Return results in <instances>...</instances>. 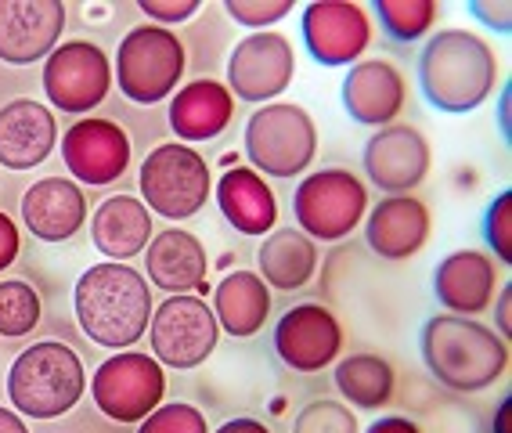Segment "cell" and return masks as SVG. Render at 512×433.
I'll list each match as a JSON object with an SVG mask.
<instances>
[{"label": "cell", "instance_id": "37", "mask_svg": "<svg viewBox=\"0 0 512 433\" xmlns=\"http://www.w3.org/2000/svg\"><path fill=\"white\" fill-rule=\"evenodd\" d=\"M469 15L480 19L494 33H512V4L509 0H473Z\"/></svg>", "mask_w": 512, "mask_h": 433}, {"label": "cell", "instance_id": "13", "mask_svg": "<svg viewBox=\"0 0 512 433\" xmlns=\"http://www.w3.org/2000/svg\"><path fill=\"white\" fill-rule=\"evenodd\" d=\"M303 44L318 65H354L372 44V19L354 0H314L300 15Z\"/></svg>", "mask_w": 512, "mask_h": 433}, {"label": "cell", "instance_id": "6", "mask_svg": "<svg viewBox=\"0 0 512 433\" xmlns=\"http://www.w3.org/2000/svg\"><path fill=\"white\" fill-rule=\"evenodd\" d=\"M184 65H188V58H184V44L177 40L174 29L148 22V26L130 29L127 37L119 40L112 76L119 80V91L127 94L130 102L156 105L177 91Z\"/></svg>", "mask_w": 512, "mask_h": 433}, {"label": "cell", "instance_id": "3", "mask_svg": "<svg viewBox=\"0 0 512 433\" xmlns=\"http://www.w3.org/2000/svg\"><path fill=\"white\" fill-rule=\"evenodd\" d=\"M76 322L98 347H134L152 322V289L130 264H94L80 275L73 293Z\"/></svg>", "mask_w": 512, "mask_h": 433}, {"label": "cell", "instance_id": "12", "mask_svg": "<svg viewBox=\"0 0 512 433\" xmlns=\"http://www.w3.org/2000/svg\"><path fill=\"white\" fill-rule=\"evenodd\" d=\"M293 76L296 51L275 29L242 37L228 58V91L242 102L271 105L293 83Z\"/></svg>", "mask_w": 512, "mask_h": 433}, {"label": "cell", "instance_id": "41", "mask_svg": "<svg viewBox=\"0 0 512 433\" xmlns=\"http://www.w3.org/2000/svg\"><path fill=\"white\" fill-rule=\"evenodd\" d=\"M498 127H502V138L512 141V91L509 87H502V94H498Z\"/></svg>", "mask_w": 512, "mask_h": 433}, {"label": "cell", "instance_id": "28", "mask_svg": "<svg viewBox=\"0 0 512 433\" xmlns=\"http://www.w3.org/2000/svg\"><path fill=\"white\" fill-rule=\"evenodd\" d=\"M256 260H260V278L267 282V289L296 293L318 271V246L300 228H278L264 235Z\"/></svg>", "mask_w": 512, "mask_h": 433}, {"label": "cell", "instance_id": "35", "mask_svg": "<svg viewBox=\"0 0 512 433\" xmlns=\"http://www.w3.org/2000/svg\"><path fill=\"white\" fill-rule=\"evenodd\" d=\"M224 11H228L238 26L267 29L293 11V0H224Z\"/></svg>", "mask_w": 512, "mask_h": 433}, {"label": "cell", "instance_id": "4", "mask_svg": "<svg viewBox=\"0 0 512 433\" xmlns=\"http://www.w3.org/2000/svg\"><path fill=\"white\" fill-rule=\"evenodd\" d=\"M87 390L80 354L69 343H33L8 369V397L29 419H58L73 412Z\"/></svg>", "mask_w": 512, "mask_h": 433}, {"label": "cell", "instance_id": "11", "mask_svg": "<svg viewBox=\"0 0 512 433\" xmlns=\"http://www.w3.org/2000/svg\"><path fill=\"white\" fill-rule=\"evenodd\" d=\"M112 87V62L91 40H65L44 58V94L55 109L83 116L105 102Z\"/></svg>", "mask_w": 512, "mask_h": 433}, {"label": "cell", "instance_id": "40", "mask_svg": "<svg viewBox=\"0 0 512 433\" xmlns=\"http://www.w3.org/2000/svg\"><path fill=\"white\" fill-rule=\"evenodd\" d=\"M365 433H422L412 419H404V415H383V419H375Z\"/></svg>", "mask_w": 512, "mask_h": 433}, {"label": "cell", "instance_id": "10", "mask_svg": "<svg viewBox=\"0 0 512 433\" xmlns=\"http://www.w3.org/2000/svg\"><path fill=\"white\" fill-rule=\"evenodd\" d=\"M148 340H152V358L166 369H199L217 351L220 325L206 300H199L195 293H181L152 311Z\"/></svg>", "mask_w": 512, "mask_h": 433}, {"label": "cell", "instance_id": "26", "mask_svg": "<svg viewBox=\"0 0 512 433\" xmlns=\"http://www.w3.org/2000/svg\"><path fill=\"white\" fill-rule=\"evenodd\" d=\"M91 242L101 257L116 260V264L138 257L152 242V213L134 195H112L94 210Z\"/></svg>", "mask_w": 512, "mask_h": 433}, {"label": "cell", "instance_id": "16", "mask_svg": "<svg viewBox=\"0 0 512 433\" xmlns=\"http://www.w3.org/2000/svg\"><path fill=\"white\" fill-rule=\"evenodd\" d=\"M275 351L293 372H321L343 351V329L336 314L321 304H296L278 318Z\"/></svg>", "mask_w": 512, "mask_h": 433}, {"label": "cell", "instance_id": "14", "mask_svg": "<svg viewBox=\"0 0 512 433\" xmlns=\"http://www.w3.org/2000/svg\"><path fill=\"white\" fill-rule=\"evenodd\" d=\"M365 174L379 192L386 195H412L430 174L433 152L430 141L412 123H390V127L375 130L365 145Z\"/></svg>", "mask_w": 512, "mask_h": 433}, {"label": "cell", "instance_id": "29", "mask_svg": "<svg viewBox=\"0 0 512 433\" xmlns=\"http://www.w3.org/2000/svg\"><path fill=\"white\" fill-rule=\"evenodd\" d=\"M336 390L354 408H383L390 405L397 387L394 365L379 354H350L336 365Z\"/></svg>", "mask_w": 512, "mask_h": 433}, {"label": "cell", "instance_id": "5", "mask_svg": "<svg viewBox=\"0 0 512 433\" xmlns=\"http://www.w3.org/2000/svg\"><path fill=\"white\" fill-rule=\"evenodd\" d=\"M242 145L260 177H296L314 163L318 127L303 105L271 102L249 116Z\"/></svg>", "mask_w": 512, "mask_h": 433}, {"label": "cell", "instance_id": "18", "mask_svg": "<svg viewBox=\"0 0 512 433\" xmlns=\"http://www.w3.org/2000/svg\"><path fill=\"white\" fill-rule=\"evenodd\" d=\"M408 102V83L404 73L386 58H365L350 65L343 80V109L361 127L383 130L397 120Z\"/></svg>", "mask_w": 512, "mask_h": 433}, {"label": "cell", "instance_id": "19", "mask_svg": "<svg viewBox=\"0 0 512 433\" xmlns=\"http://www.w3.org/2000/svg\"><path fill=\"white\" fill-rule=\"evenodd\" d=\"M433 293L448 314L476 318L498 296V268L480 249H455L433 271Z\"/></svg>", "mask_w": 512, "mask_h": 433}, {"label": "cell", "instance_id": "36", "mask_svg": "<svg viewBox=\"0 0 512 433\" xmlns=\"http://www.w3.org/2000/svg\"><path fill=\"white\" fill-rule=\"evenodd\" d=\"M138 8L145 11L152 26H177V22H188L199 11V0H138Z\"/></svg>", "mask_w": 512, "mask_h": 433}, {"label": "cell", "instance_id": "25", "mask_svg": "<svg viewBox=\"0 0 512 433\" xmlns=\"http://www.w3.org/2000/svg\"><path fill=\"white\" fill-rule=\"evenodd\" d=\"M217 206L224 221L242 235H260L275 231L278 224V199L264 177L253 166H231L217 181Z\"/></svg>", "mask_w": 512, "mask_h": 433}, {"label": "cell", "instance_id": "32", "mask_svg": "<svg viewBox=\"0 0 512 433\" xmlns=\"http://www.w3.org/2000/svg\"><path fill=\"white\" fill-rule=\"evenodd\" d=\"M293 433H361L357 415L339 401H311L296 415Z\"/></svg>", "mask_w": 512, "mask_h": 433}, {"label": "cell", "instance_id": "21", "mask_svg": "<svg viewBox=\"0 0 512 433\" xmlns=\"http://www.w3.org/2000/svg\"><path fill=\"white\" fill-rule=\"evenodd\" d=\"M145 249H148L145 253L148 282L156 289H166L170 296L206 293L210 257H206V246L195 239L192 231H181V228L156 231Z\"/></svg>", "mask_w": 512, "mask_h": 433}, {"label": "cell", "instance_id": "24", "mask_svg": "<svg viewBox=\"0 0 512 433\" xmlns=\"http://www.w3.org/2000/svg\"><path fill=\"white\" fill-rule=\"evenodd\" d=\"M166 116H170V130L184 145H199V141H213L228 130L231 116H235V98L224 83L195 80L174 94Z\"/></svg>", "mask_w": 512, "mask_h": 433}, {"label": "cell", "instance_id": "44", "mask_svg": "<svg viewBox=\"0 0 512 433\" xmlns=\"http://www.w3.org/2000/svg\"><path fill=\"white\" fill-rule=\"evenodd\" d=\"M509 412H512V397L505 394L502 401H498V412H494V433H512L509 430Z\"/></svg>", "mask_w": 512, "mask_h": 433}, {"label": "cell", "instance_id": "42", "mask_svg": "<svg viewBox=\"0 0 512 433\" xmlns=\"http://www.w3.org/2000/svg\"><path fill=\"white\" fill-rule=\"evenodd\" d=\"M213 433H271V430H267L260 419H246V415H242V419H228V423Z\"/></svg>", "mask_w": 512, "mask_h": 433}, {"label": "cell", "instance_id": "22", "mask_svg": "<svg viewBox=\"0 0 512 433\" xmlns=\"http://www.w3.org/2000/svg\"><path fill=\"white\" fill-rule=\"evenodd\" d=\"M365 217V239L383 260H412L430 239V210L415 195H386Z\"/></svg>", "mask_w": 512, "mask_h": 433}, {"label": "cell", "instance_id": "15", "mask_svg": "<svg viewBox=\"0 0 512 433\" xmlns=\"http://www.w3.org/2000/svg\"><path fill=\"white\" fill-rule=\"evenodd\" d=\"M65 170L83 185H112L127 174L130 166V138L127 130L112 120H76L62 134Z\"/></svg>", "mask_w": 512, "mask_h": 433}, {"label": "cell", "instance_id": "7", "mask_svg": "<svg viewBox=\"0 0 512 433\" xmlns=\"http://www.w3.org/2000/svg\"><path fill=\"white\" fill-rule=\"evenodd\" d=\"M210 163L192 145H159L141 163V195L148 213L166 221H188L210 203Z\"/></svg>", "mask_w": 512, "mask_h": 433}, {"label": "cell", "instance_id": "17", "mask_svg": "<svg viewBox=\"0 0 512 433\" xmlns=\"http://www.w3.org/2000/svg\"><path fill=\"white\" fill-rule=\"evenodd\" d=\"M62 29V0H0V62H40V58H47L58 47Z\"/></svg>", "mask_w": 512, "mask_h": 433}, {"label": "cell", "instance_id": "39", "mask_svg": "<svg viewBox=\"0 0 512 433\" xmlns=\"http://www.w3.org/2000/svg\"><path fill=\"white\" fill-rule=\"evenodd\" d=\"M494 322H498V336L502 340H509V332H512V282H505L502 289H498V296H494Z\"/></svg>", "mask_w": 512, "mask_h": 433}, {"label": "cell", "instance_id": "33", "mask_svg": "<svg viewBox=\"0 0 512 433\" xmlns=\"http://www.w3.org/2000/svg\"><path fill=\"white\" fill-rule=\"evenodd\" d=\"M484 239L494 249V260L512 268V192H498L484 213Z\"/></svg>", "mask_w": 512, "mask_h": 433}, {"label": "cell", "instance_id": "27", "mask_svg": "<svg viewBox=\"0 0 512 433\" xmlns=\"http://www.w3.org/2000/svg\"><path fill=\"white\" fill-rule=\"evenodd\" d=\"M271 314V289L256 271H231L213 289V318L235 340H249L264 329Z\"/></svg>", "mask_w": 512, "mask_h": 433}, {"label": "cell", "instance_id": "38", "mask_svg": "<svg viewBox=\"0 0 512 433\" xmlns=\"http://www.w3.org/2000/svg\"><path fill=\"white\" fill-rule=\"evenodd\" d=\"M19 249H22L19 228H15V221H11L8 213H0V271L15 264V257H19Z\"/></svg>", "mask_w": 512, "mask_h": 433}, {"label": "cell", "instance_id": "43", "mask_svg": "<svg viewBox=\"0 0 512 433\" xmlns=\"http://www.w3.org/2000/svg\"><path fill=\"white\" fill-rule=\"evenodd\" d=\"M0 433H29V426L22 423L19 415L11 412V408L0 405Z\"/></svg>", "mask_w": 512, "mask_h": 433}, {"label": "cell", "instance_id": "34", "mask_svg": "<svg viewBox=\"0 0 512 433\" xmlns=\"http://www.w3.org/2000/svg\"><path fill=\"white\" fill-rule=\"evenodd\" d=\"M138 433H210V426L195 405L174 401V405H159L152 415H145L138 423Z\"/></svg>", "mask_w": 512, "mask_h": 433}, {"label": "cell", "instance_id": "2", "mask_svg": "<svg viewBox=\"0 0 512 433\" xmlns=\"http://www.w3.org/2000/svg\"><path fill=\"white\" fill-rule=\"evenodd\" d=\"M419 354L440 387L480 394L509 369V340L462 314H433L419 332Z\"/></svg>", "mask_w": 512, "mask_h": 433}, {"label": "cell", "instance_id": "31", "mask_svg": "<svg viewBox=\"0 0 512 433\" xmlns=\"http://www.w3.org/2000/svg\"><path fill=\"white\" fill-rule=\"evenodd\" d=\"M40 325V296L29 282L8 278L0 282V336L19 340Z\"/></svg>", "mask_w": 512, "mask_h": 433}, {"label": "cell", "instance_id": "9", "mask_svg": "<svg viewBox=\"0 0 512 433\" xmlns=\"http://www.w3.org/2000/svg\"><path fill=\"white\" fill-rule=\"evenodd\" d=\"M91 397L116 423H141L166 397V372L152 354L119 351L91 376Z\"/></svg>", "mask_w": 512, "mask_h": 433}, {"label": "cell", "instance_id": "23", "mask_svg": "<svg viewBox=\"0 0 512 433\" xmlns=\"http://www.w3.org/2000/svg\"><path fill=\"white\" fill-rule=\"evenodd\" d=\"M22 221L40 242H65L87 221L83 188L69 177H44L22 195Z\"/></svg>", "mask_w": 512, "mask_h": 433}, {"label": "cell", "instance_id": "30", "mask_svg": "<svg viewBox=\"0 0 512 433\" xmlns=\"http://www.w3.org/2000/svg\"><path fill=\"white\" fill-rule=\"evenodd\" d=\"M375 19L397 44H415L440 19L437 0H375Z\"/></svg>", "mask_w": 512, "mask_h": 433}, {"label": "cell", "instance_id": "1", "mask_svg": "<svg viewBox=\"0 0 512 433\" xmlns=\"http://www.w3.org/2000/svg\"><path fill=\"white\" fill-rule=\"evenodd\" d=\"M422 98L437 112H476L498 87V58L473 29H440L419 55Z\"/></svg>", "mask_w": 512, "mask_h": 433}, {"label": "cell", "instance_id": "20", "mask_svg": "<svg viewBox=\"0 0 512 433\" xmlns=\"http://www.w3.org/2000/svg\"><path fill=\"white\" fill-rule=\"evenodd\" d=\"M58 145V123L51 109L33 98H15L0 109V166L33 170Z\"/></svg>", "mask_w": 512, "mask_h": 433}, {"label": "cell", "instance_id": "8", "mask_svg": "<svg viewBox=\"0 0 512 433\" xmlns=\"http://www.w3.org/2000/svg\"><path fill=\"white\" fill-rule=\"evenodd\" d=\"M368 213V192L357 181V174L332 166V170H318L300 181L293 195V217L296 228L307 239L321 242H339L347 239L357 224L365 221Z\"/></svg>", "mask_w": 512, "mask_h": 433}]
</instances>
